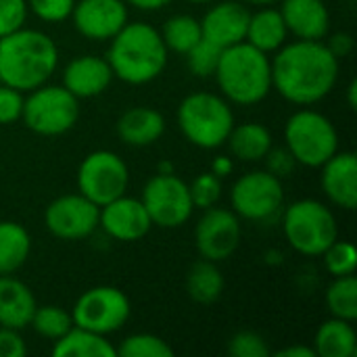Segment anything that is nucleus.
Listing matches in <instances>:
<instances>
[{
	"label": "nucleus",
	"instance_id": "nucleus-5",
	"mask_svg": "<svg viewBox=\"0 0 357 357\" xmlns=\"http://www.w3.org/2000/svg\"><path fill=\"white\" fill-rule=\"evenodd\" d=\"M178 126L190 144L218 149L226 142L234 126V113L226 98L211 92H195L180 102Z\"/></svg>",
	"mask_w": 357,
	"mask_h": 357
},
{
	"label": "nucleus",
	"instance_id": "nucleus-34",
	"mask_svg": "<svg viewBox=\"0 0 357 357\" xmlns=\"http://www.w3.org/2000/svg\"><path fill=\"white\" fill-rule=\"evenodd\" d=\"M320 257H324V266L333 278L351 276L356 272L357 253L356 247L347 241H335Z\"/></svg>",
	"mask_w": 357,
	"mask_h": 357
},
{
	"label": "nucleus",
	"instance_id": "nucleus-22",
	"mask_svg": "<svg viewBox=\"0 0 357 357\" xmlns=\"http://www.w3.org/2000/svg\"><path fill=\"white\" fill-rule=\"evenodd\" d=\"M165 132V119L157 109L132 107L117 119V136L130 146L155 144Z\"/></svg>",
	"mask_w": 357,
	"mask_h": 357
},
{
	"label": "nucleus",
	"instance_id": "nucleus-46",
	"mask_svg": "<svg viewBox=\"0 0 357 357\" xmlns=\"http://www.w3.org/2000/svg\"><path fill=\"white\" fill-rule=\"evenodd\" d=\"M347 102H349V109H356L357 107V82L351 79L349 86H347Z\"/></svg>",
	"mask_w": 357,
	"mask_h": 357
},
{
	"label": "nucleus",
	"instance_id": "nucleus-31",
	"mask_svg": "<svg viewBox=\"0 0 357 357\" xmlns=\"http://www.w3.org/2000/svg\"><path fill=\"white\" fill-rule=\"evenodd\" d=\"M29 326L44 339L59 341L63 335H67L73 328V318L69 312L56 305H42L33 310V316L29 320Z\"/></svg>",
	"mask_w": 357,
	"mask_h": 357
},
{
	"label": "nucleus",
	"instance_id": "nucleus-8",
	"mask_svg": "<svg viewBox=\"0 0 357 357\" xmlns=\"http://www.w3.org/2000/svg\"><path fill=\"white\" fill-rule=\"evenodd\" d=\"M79 117V98L65 86H38L23 98V123L40 136H61Z\"/></svg>",
	"mask_w": 357,
	"mask_h": 357
},
{
	"label": "nucleus",
	"instance_id": "nucleus-14",
	"mask_svg": "<svg viewBox=\"0 0 357 357\" xmlns=\"http://www.w3.org/2000/svg\"><path fill=\"white\" fill-rule=\"evenodd\" d=\"M98 215L100 207L84 195H63L46 207L44 224L61 241H82L98 228Z\"/></svg>",
	"mask_w": 357,
	"mask_h": 357
},
{
	"label": "nucleus",
	"instance_id": "nucleus-11",
	"mask_svg": "<svg viewBox=\"0 0 357 357\" xmlns=\"http://www.w3.org/2000/svg\"><path fill=\"white\" fill-rule=\"evenodd\" d=\"M130 299L117 287H94L79 295L73 305V324L96 335H111L123 328L130 318Z\"/></svg>",
	"mask_w": 357,
	"mask_h": 357
},
{
	"label": "nucleus",
	"instance_id": "nucleus-15",
	"mask_svg": "<svg viewBox=\"0 0 357 357\" xmlns=\"http://www.w3.org/2000/svg\"><path fill=\"white\" fill-rule=\"evenodd\" d=\"M71 17L84 38L102 42L111 40L128 23V8L123 0H79Z\"/></svg>",
	"mask_w": 357,
	"mask_h": 357
},
{
	"label": "nucleus",
	"instance_id": "nucleus-25",
	"mask_svg": "<svg viewBox=\"0 0 357 357\" xmlns=\"http://www.w3.org/2000/svg\"><path fill=\"white\" fill-rule=\"evenodd\" d=\"M226 142L230 153L241 161H261L266 153L274 146L270 130L255 121L232 126Z\"/></svg>",
	"mask_w": 357,
	"mask_h": 357
},
{
	"label": "nucleus",
	"instance_id": "nucleus-42",
	"mask_svg": "<svg viewBox=\"0 0 357 357\" xmlns=\"http://www.w3.org/2000/svg\"><path fill=\"white\" fill-rule=\"evenodd\" d=\"M326 46H328V50L341 61V59H345V56L351 54V50H354V38H351L349 33L341 31V33H335V36L328 40Z\"/></svg>",
	"mask_w": 357,
	"mask_h": 357
},
{
	"label": "nucleus",
	"instance_id": "nucleus-6",
	"mask_svg": "<svg viewBox=\"0 0 357 357\" xmlns=\"http://www.w3.org/2000/svg\"><path fill=\"white\" fill-rule=\"evenodd\" d=\"M282 232L289 245L307 257H320L339 238L335 213L316 199L291 203L282 213Z\"/></svg>",
	"mask_w": 357,
	"mask_h": 357
},
{
	"label": "nucleus",
	"instance_id": "nucleus-9",
	"mask_svg": "<svg viewBox=\"0 0 357 357\" xmlns=\"http://www.w3.org/2000/svg\"><path fill=\"white\" fill-rule=\"evenodd\" d=\"M130 172L126 161L113 151H94L84 157L77 169L79 195L102 207L126 195Z\"/></svg>",
	"mask_w": 357,
	"mask_h": 357
},
{
	"label": "nucleus",
	"instance_id": "nucleus-28",
	"mask_svg": "<svg viewBox=\"0 0 357 357\" xmlns=\"http://www.w3.org/2000/svg\"><path fill=\"white\" fill-rule=\"evenodd\" d=\"M29 232L17 222H0V276L17 272L29 257Z\"/></svg>",
	"mask_w": 357,
	"mask_h": 357
},
{
	"label": "nucleus",
	"instance_id": "nucleus-26",
	"mask_svg": "<svg viewBox=\"0 0 357 357\" xmlns=\"http://www.w3.org/2000/svg\"><path fill=\"white\" fill-rule=\"evenodd\" d=\"M54 357H117V349L107 341L105 335H96L92 331L79 328L73 324V328L63 335L59 341H54L52 347Z\"/></svg>",
	"mask_w": 357,
	"mask_h": 357
},
{
	"label": "nucleus",
	"instance_id": "nucleus-39",
	"mask_svg": "<svg viewBox=\"0 0 357 357\" xmlns=\"http://www.w3.org/2000/svg\"><path fill=\"white\" fill-rule=\"evenodd\" d=\"M23 113V92L0 84V123L8 126L21 119Z\"/></svg>",
	"mask_w": 357,
	"mask_h": 357
},
{
	"label": "nucleus",
	"instance_id": "nucleus-40",
	"mask_svg": "<svg viewBox=\"0 0 357 357\" xmlns=\"http://www.w3.org/2000/svg\"><path fill=\"white\" fill-rule=\"evenodd\" d=\"M264 159H266V169L280 180L291 176L297 167V161L287 146H272Z\"/></svg>",
	"mask_w": 357,
	"mask_h": 357
},
{
	"label": "nucleus",
	"instance_id": "nucleus-44",
	"mask_svg": "<svg viewBox=\"0 0 357 357\" xmlns=\"http://www.w3.org/2000/svg\"><path fill=\"white\" fill-rule=\"evenodd\" d=\"M278 357H316L314 347H307V345H291V347H284L280 351H276Z\"/></svg>",
	"mask_w": 357,
	"mask_h": 357
},
{
	"label": "nucleus",
	"instance_id": "nucleus-32",
	"mask_svg": "<svg viewBox=\"0 0 357 357\" xmlns=\"http://www.w3.org/2000/svg\"><path fill=\"white\" fill-rule=\"evenodd\" d=\"M117 356L121 357H172L174 349L167 345V341H163L157 335L151 333H138V335H130L121 341Z\"/></svg>",
	"mask_w": 357,
	"mask_h": 357
},
{
	"label": "nucleus",
	"instance_id": "nucleus-49",
	"mask_svg": "<svg viewBox=\"0 0 357 357\" xmlns=\"http://www.w3.org/2000/svg\"><path fill=\"white\" fill-rule=\"evenodd\" d=\"M188 2H195V4H205V2H211V0H188Z\"/></svg>",
	"mask_w": 357,
	"mask_h": 357
},
{
	"label": "nucleus",
	"instance_id": "nucleus-17",
	"mask_svg": "<svg viewBox=\"0 0 357 357\" xmlns=\"http://www.w3.org/2000/svg\"><path fill=\"white\" fill-rule=\"evenodd\" d=\"M249 8L243 2H218L211 6L201 19L203 38L218 44L220 48H230L234 44L245 42L247 25H249Z\"/></svg>",
	"mask_w": 357,
	"mask_h": 357
},
{
	"label": "nucleus",
	"instance_id": "nucleus-48",
	"mask_svg": "<svg viewBox=\"0 0 357 357\" xmlns=\"http://www.w3.org/2000/svg\"><path fill=\"white\" fill-rule=\"evenodd\" d=\"M157 174H174V165L167 163V161H163V163L159 165V172H157Z\"/></svg>",
	"mask_w": 357,
	"mask_h": 357
},
{
	"label": "nucleus",
	"instance_id": "nucleus-7",
	"mask_svg": "<svg viewBox=\"0 0 357 357\" xmlns=\"http://www.w3.org/2000/svg\"><path fill=\"white\" fill-rule=\"evenodd\" d=\"M284 142L299 165L322 167L339 151L335 123L312 109L293 113L284 126Z\"/></svg>",
	"mask_w": 357,
	"mask_h": 357
},
{
	"label": "nucleus",
	"instance_id": "nucleus-1",
	"mask_svg": "<svg viewBox=\"0 0 357 357\" xmlns=\"http://www.w3.org/2000/svg\"><path fill=\"white\" fill-rule=\"evenodd\" d=\"M339 77V59L322 40H297L276 50L272 88L293 105H314L331 94Z\"/></svg>",
	"mask_w": 357,
	"mask_h": 357
},
{
	"label": "nucleus",
	"instance_id": "nucleus-13",
	"mask_svg": "<svg viewBox=\"0 0 357 357\" xmlns=\"http://www.w3.org/2000/svg\"><path fill=\"white\" fill-rule=\"evenodd\" d=\"M241 220L232 209L222 207H209L201 215L197 230H195V243L201 259L209 261H226L234 255V251L241 245Z\"/></svg>",
	"mask_w": 357,
	"mask_h": 357
},
{
	"label": "nucleus",
	"instance_id": "nucleus-37",
	"mask_svg": "<svg viewBox=\"0 0 357 357\" xmlns=\"http://www.w3.org/2000/svg\"><path fill=\"white\" fill-rule=\"evenodd\" d=\"M27 0H0V38L25 27Z\"/></svg>",
	"mask_w": 357,
	"mask_h": 357
},
{
	"label": "nucleus",
	"instance_id": "nucleus-29",
	"mask_svg": "<svg viewBox=\"0 0 357 357\" xmlns=\"http://www.w3.org/2000/svg\"><path fill=\"white\" fill-rule=\"evenodd\" d=\"M163 38V44L167 50H174L178 54H186L201 38V21L190 15H174L163 23V29L159 31Z\"/></svg>",
	"mask_w": 357,
	"mask_h": 357
},
{
	"label": "nucleus",
	"instance_id": "nucleus-35",
	"mask_svg": "<svg viewBox=\"0 0 357 357\" xmlns=\"http://www.w3.org/2000/svg\"><path fill=\"white\" fill-rule=\"evenodd\" d=\"M190 192V201L195 209H209L215 207L218 201L222 199V178H218L215 174H201L192 180V184L188 186Z\"/></svg>",
	"mask_w": 357,
	"mask_h": 357
},
{
	"label": "nucleus",
	"instance_id": "nucleus-20",
	"mask_svg": "<svg viewBox=\"0 0 357 357\" xmlns=\"http://www.w3.org/2000/svg\"><path fill=\"white\" fill-rule=\"evenodd\" d=\"M289 33L297 40H324L331 27V13L324 0H284L278 8Z\"/></svg>",
	"mask_w": 357,
	"mask_h": 357
},
{
	"label": "nucleus",
	"instance_id": "nucleus-10",
	"mask_svg": "<svg viewBox=\"0 0 357 357\" xmlns=\"http://www.w3.org/2000/svg\"><path fill=\"white\" fill-rule=\"evenodd\" d=\"M232 211L251 222H270L280 213L284 203V188L280 178L268 169L249 172L241 176L230 190Z\"/></svg>",
	"mask_w": 357,
	"mask_h": 357
},
{
	"label": "nucleus",
	"instance_id": "nucleus-18",
	"mask_svg": "<svg viewBox=\"0 0 357 357\" xmlns=\"http://www.w3.org/2000/svg\"><path fill=\"white\" fill-rule=\"evenodd\" d=\"M322 188L331 203L345 211L357 205V159L351 151H337L322 165Z\"/></svg>",
	"mask_w": 357,
	"mask_h": 357
},
{
	"label": "nucleus",
	"instance_id": "nucleus-19",
	"mask_svg": "<svg viewBox=\"0 0 357 357\" xmlns=\"http://www.w3.org/2000/svg\"><path fill=\"white\" fill-rule=\"evenodd\" d=\"M113 79V71L102 56L82 54L63 71V86L75 98H92L102 94Z\"/></svg>",
	"mask_w": 357,
	"mask_h": 357
},
{
	"label": "nucleus",
	"instance_id": "nucleus-36",
	"mask_svg": "<svg viewBox=\"0 0 357 357\" xmlns=\"http://www.w3.org/2000/svg\"><path fill=\"white\" fill-rule=\"evenodd\" d=\"M228 354L232 357H268L270 347L261 335L253 331H241L228 341Z\"/></svg>",
	"mask_w": 357,
	"mask_h": 357
},
{
	"label": "nucleus",
	"instance_id": "nucleus-4",
	"mask_svg": "<svg viewBox=\"0 0 357 357\" xmlns=\"http://www.w3.org/2000/svg\"><path fill=\"white\" fill-rule=\"evenodd\" d=\"M213 77L226 100L257 105L272 90V59L249 42H241L224 48Z\"/></svg>",
	"mask_w": 357,
	"mask_h": 357
},
{
	"label": "nucleus",
	"instance_id": "nucleus-12",
	"mask_svg": "<svg viewBox=\"0 0 357 357\" xmlns=\"http://www.w3.org/2000/svg\"><path fill=\"white\" fill-rule=\"evenodd\" d=\"M140 201L153 226L167 228V230L184 226L195 209L190 201L188 184L180 180L176 174H155L146 182Z\"/></svg>",
	"mask_w": 357,
	"mask_h": 357
},
{
	"label": "nucleus",
	"instance_id": "nucleus-33",
	"mask_svg": "<svg viewBox=\"0 0 357 357\" xmlns=\"http://www.w3.org/2000/svg\"><path fill=\"white\" fill-rule=\"evenodd\" d=\"M224 48H220L218 44L201 38L188 52H186V63L190 73H195L197 77H213L215 69L220 65Z\"/></svg>",
	"mask_w": 357,
	"mask_h": 357
},
{
	"label": "nucleus",
	"instance_id": "nucleus-3",
	"mask_svg": "<svg viewBox=\"0 0 357 357\" xmlns=\"http://www.w3.org/2000/svg\"><path fill=\"white\" fill-rule=\"evenodd\" d=\"M107 63L113 77L142 86L157 79L167 65V48L161 33L149 23H126L109 40Z\"/></svg>",
	"mask_w": 357,
	"mask_h": 357
},
{
	"label": "nucleus",
	"instance_id": "nucleus-16",
	"mask_svg": "<svg viewBox=\"0 0 357 357\" xmlns=\"http://www.w3.org/2000/svg\"><path fill=\"white\" fill-rule=\"evenodd\" d=\"M98 226L115 241L134 243L146 236L153 222L140 199L123 195L100 207Z\"/></svg>",
	"mask_w": 357,
	"mask_h": 357
},
{
	"label": "nucleus",
	"instance_id": "nucleus-2",
	"mask_svg": "<svg viewBox=\"0 0 357 357\" xmlns=\"http://www.w3.org/2000/svg\"><path fill=\"white\" fill-rule=\"evenodd\" d=\"M56 65L59 48L44 31L21 27L0 38V82L19 92L46 84Z\"/></svg>",
	"mask_w": 357,
	"mask_h": 357
},
{
	"label": "nucleus",
	"instance_id": "nucleus-41",
	"mask_svg": "<svg viewBox=\"0 0 357 357\" xmlns=\"http://www.w3.org/2000/svg\"><path fill=\"white\" fill-rule=\"evenodd\" d=\"M27 347L19 335V331L0 326V357H23Z\"/></svg>",
	"mask_w": 357,
	"mask_h": 357
},
{
	"label": "nucleus",
	"instance_id": "nucleus-21",
	"mask_svg": "<svg viewBox=\"0 0 357 357\" xmlns=\"http://www.w3.org/2000/svg\"><path fill=\"white\" fill-rule=\"evenodd\" d=\"M36 305L38 303L27 284L10 274L0 276V326L13 331L27 328Z\"/></svg>",
	"mask_w": 357,
	"mask_h": 357
},
{
	"label": "nucleus",
	"instance_id": "nucleus-38",
	"mask_svg": "<svg viewBox=\"0 0 357 357\" xmlns=\"http://www.w3.org/2000/svg\"><path fill=\"white\" fill-rule=\"evenodd\" d=\"M75 0H27V8L48 23H59L71 17Z\"/></svg>",
	"mask_w": 357,
	"mask_h": 357
},
{
	"label": "nucleus",
	"instance_id": "nucleus-30",
	"mask_svg": "<svg viewBox=\"0 0 357 357\" xmlns=\"http://www.w3.org/2000/svg\"><path fill=\"white\" fill-rule=\"evenodd\" d=\"M326 305L333 318L347 322L357 320V280L356 276H341L326 291Z\"/></svg>",
	"mask_w": 357,
	"mask_h": 357
},
{
	"label": "nucleus",
	"instance_id": "nucleus-23",
	"mask_svg": "<svg viewBox=\"0 0 357 357\" xmlns=\"http://www.w3.org/2000/svg\"><path fill=\"white\" fill-rule=\"evenodd\" d=\"M287 38H289V29L278 8L264 6L257 13H251L245 42L270 54V52H276L280 46H284Z\"/></svg>",
	"mask_w": 357,
	"mask_h": 357
},
{
	"label": "nucleus",
	"instance_id": "nucleus-47",
	"mask_svg": "<svg viewBox=\"0 0 357 357\" xmlns=\"http://www.w3.org/2000/svg\"><path fill=\"white\" fill-rule=\"evenodd\" d=\"M243 4H253V6H270L274 4L276 0H241Z\"/></svg>",
	"mask_w": 357,
	"mask_h": 357
},
{
	"label": "nucleus",
	"instance_id": "nucleus-27",
	"mask_svg": "<svg viewBox=\"0 0 357 357\" xmlns=\"http://www.w3.org/2000/svg\"><path fill=\"white\" fill-rule=\"evenodd\" d=\"M186 293L201 305L215 303L224 293V276L215 261L201 259L186 274Z\"/></svg>",
	"mask_w": 357,
	"mask_h": 357
},
{
	"label": "nucleus",
	"instance_id": "nucleus-45",
	"mask_svg": "<svg viewBox=\"0 0 357 357\" xmlns=\"http://www.w3.org/2000/svg\"><path fill=\"white\" fill-rule=\"evenodd\" d=\"M172 0H128V4L140 8V10H159L165 8Z\"/></svg>",
	"mask_w": 357,
	"mask_h": 357
},
{
	"label": "nucleus",
	"instance_id": "nucleus-24",
	"mask_svg": "<svg viewBox=\"0 0 357 357\" xmlns=\"http://www.w3.org/2000/svg\"><path fill=\"white\" fill-rule=\"evenodd\" d=\"M316 357H354L357 354V335L354 322L331 318L320 324L314 337Z\"/></svg>",
	"mask_w": 357,
	"mask_h": 357
},
{
	"label": "nucleus",
	"instance_id": "nucleus-43",
	"mask_svg": "<svg viewBox=\"0 0 357 357\" xmlns=\"http://www.w3.org/2000/svg\"><path fill=\"white\" fill-rule=\"evenodd\" d=\"M232 169H234V163H232V159H230V157H215V159H213V163H211V174H215L218 178H226V176H230V174H232Z\"/></svg>",
	"mask_w": 357,
	"mask_h": 357
}]
</instances>
